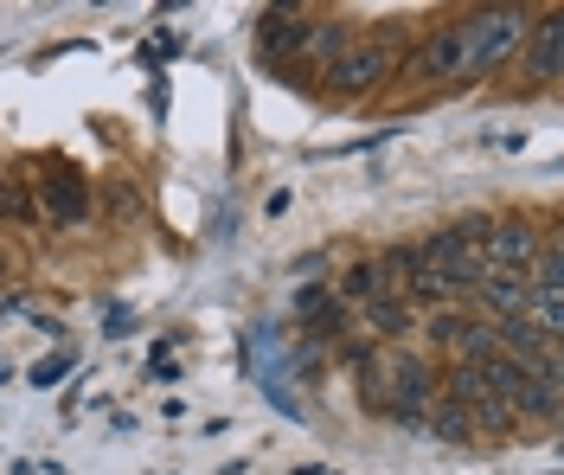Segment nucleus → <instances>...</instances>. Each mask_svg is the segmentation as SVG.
I'll use <instances>...</instances> for the list:
<instances>
[{"label": "nucleus", "instance_id": "1", "mask_svg": "<svg viewBox=\"0 0 564 475\" xmlns=\"http://www.w3.org/2000/svg\"><path fill=\"white\" fill-rule=\"evenodd\" d=\"M532 39V13L527 7H481L462 20V45H468V72L462 77H488L500 72L520 45Z\"/></svg>", "mask_w": 564, "mask_h": 475}, {"label": "nucleus", "instance_id": "2", "mask_svg": "<svg viewBox=\"0 0 564 475\" xmlns=\"http://www.w3.org/2000/svg\"><path fill=\"white\" fill-rule=\"evenodd\" d=\"M481 231H488V219L430 231V238L417 245V270H423V277H436L449 295L475 290V283H481Z\"/></svg>", "mask_w": 564, "mask_h": 475}, {"label": "nucleus", "instance_id": "3", "mask_svg": "<svg viewBox=\"0 0 564 475\" xmlns=\"http://www.w3.org/2000/svg\"><path fill=\"white\" fill-rule=\"evenodd\" d=\"M398 65V52H391L386 39H352L334 52V65H327V84L340 90V97H366V90H379Z\"/></svg>", "mask_w": 564, "mask_h": 475}, {"label": "nucleus", "instance_id": "4", "mask_svg": "<svg viewBox=\"0 0 564 475\" xmlns=\"http://www.w3.org/2000/svg\"><path fill=\"white\" fill-rule=\"evenodd\" d=\"M545 245V231L532 219H494L481 231V270H500V277H527L532 257Z\"/></svg>", "mask_w": 564, "mask_h": 475}, {"label": "nucleus", "instance_id": "5", "mask_svg": "<svg viewBox=\"0 0 564 475\" xmlns=\"http://www.w3.org/2000/svg\"><path fill=\"white\" fill-rule=\"evenodd\" d=\"M475 302L488 309V322L500 328V322H520L532 302V283L527 277H500V270H481V283H475Z\"/></svg>", "mask_w": 564, "mask_h": 475}, {"label": "nucleus", "instance_id": "6", "mask_svg": "<svg viewBox=\"0 0 564 475\" xmlns=\"http://www.w3.org/2000/svg\"><path fill=\"white\" fill-rule=\"evenodd\" d=\"M39 193H45V213L65 225H84L90 219V193H84V181L77 174H45L39 181Z\"/></svg>", "mask_w": 564, "mask_h": 475}, {"label": "nucleus", "instance_id": "7", "mask_svg": "<svg viewBox=\"0 0 564 475\" xmlns=\"http://www.w3.org/2000/svg\"><path fill=\"white\" fill-rule=\"evenodd\" d=\"M468 72V45H462V20L423 45V77H462Z\"/></svg>", "mask_w": 564, "mask_h": 475}, {"label": "nucleus", "instance_id": "8", "mask_svg": "<svg viewBox=\"0 0 564 475\" xmlns=\"http://www.w3.org/2000/svg\"><path fill=\"white\" fill-rule=\"evenodd\" d=\"M558 39H564V13H545L532 26V84H558Z\"/></svg>", "mask_w": 564, "mask_h": 475}, {"label": "nucleus", "instance_id": "9", "mask_svg": "<svg viewBox=\"0 0 564 475\" xmlns=\"http://www.w3.org/2000/svg\"><path fill=\"white\" fill-rule=\"evenodd\" d=\"M359 315H366V328L398 341V334H411V302H398V295H372V302H359Z\"/></svg>", "mask_w": 564, "mask_h": 475}, {"label": "nucleus", "instance_id": "10", "mask_svg": "<svg viewBox=\"0 0 564 475\" xmlns=\"http://www.w3.org/2000/svg\"><path fill=\"white\" fill-rule=\"evenodd\" d=\"M423 431H430V438H443V443H468V438H475V418H468L456 399H443V392H436L430 418H423Z\"/></svg>", "mask_w": 564, "mask_h": 475}, {"label": "nucleus", "instance_id": "11", "mask_svg": "<svg viewBox=\"0 0 564 475\" xmlns=\"http://www.w3.org/2000/svg\"><path fill=\"white\" fill-rule=\"evenodd\" d=\"M308 26H295V13H263V26H257V52L263 58H289V45H302Z\"/></svg>", "mask_w": 564, "mask_h": 475}, {"label": "nucleus", "instance_id": "12", "mask_svg": "<svg viewBox=\"0 0 564 475\" xmlns=\"http://www.w3.org/2000/svg\"><path fill=\"white\" fill-rule=\"evenodd\" d=\"M527 283L539 295H564V251H558V238H545L539 245V257H532V270H527Z\"/></svg>", "mask_w": 564, "mask_h": 475}, {"label": "nucleus", "instance_id": "13", "mask_svg": "<svg viewBox=\"0 0 564 475\" xmlns=\"http://www.w3.org/2000/svg\"><path fill=\"white\" fill-rule=\"evenodd\" d=\"M372 295H386V290H379V270H372V257H366V263H352L347 277L334 283V302H347V309L372 302Z\"/></svg>", "mask_w": 564, "mask_h": 475}, {"label": "nucleus", "instance_id": "14", "mask_svg": "<svg viewBox=\"0 0 564 475\" xmlns=\"http://www.w3.org/2000/svg\"><path fill=\"white\" fill-rule=\"evenodd\" d=\"M0 219H13V225H33V206H26V193L13 181H0Z\"/></svg>", "mask_w": 564, "mask_h": 475}, {"label": "nucleus", "instance_id": "15", "mask_svg": "<svg viewBox=\"0 0 564 475\" xmlns=\"http://www.w3.org/2000/svg\"><path fill=\"white\" fill-rule=\"evenodd\" d=\"M70 373V354H45V360L33 366V386H52V379H65Z\"/></svg>", "mask_w": 564, "mask_h": 475}, {"label": "nucleus", "instance_id": "16", "mask_svg": "<svg viewBox=\"0 0 564 475\" xmlns=\"http://www.w3.org/2000/svg\"><path fill=\"white\" fill-rule=\"evenodd\" d=\"M295 309H302V315H327V290H302L295 295Z\"/></svg>", "mask_w": 564, "mask_h": 475}, {"label": "nucleus", "instance_id": "17", "mask_svg": "<svg viewBox=\"0 0 564 475\" xmlns=\"http://www.w3.org/2000/svg\"><path fill=\"white\" fill-rule=\"evenodd\" d=\"M295 475H340V469H295Z\"/></svg>", "mask_w": 564, "mask_h": 475}]
</instances>
